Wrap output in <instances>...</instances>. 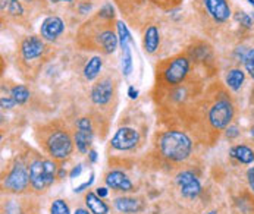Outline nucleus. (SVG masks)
Here are the masks:
<instances>
[{
  "mask_svg": "<svg viewBox=\"0 0 254 214\" xmlns=\"http://www.w3.org/2000/svg\"><path fill=\"white\" fill-rule=\"evenodd\" d=\"M244 78H246V75L241 69H232L226 75V84H228V87L231 90L238 91L241 88L243 82H244Z\"/></svg>",
  "mask_w": 254,
  "mask_h": 214,
  "instance_id": "412c9836",
  "label": "nucleus"
},
{
  "mask_svg": "<svg viewBox=\"0 0 254 214\" xmlns=\"http://www.w3.org/2000/svg\"><path fill=\"white\" fill-rule=\"evenodd\" d=\"M46 148L53 159L64 160L72 153L73 144L71 135L65 129H53L46 138Z\"/></svg>",
  "mask_w": 254,
  "mask_h": 214,
  "instance_id": "7ed1b4c3",
  "label": "nucleus"
},
{
  "mask_svg": "<svg viewBox=\"0 0 254 214\" xmlns=\"http://www.w3.org/2000/svg\"><path fill=\"white\" fill-rule=\"evenodd\" d=\"M160 43V36H159V30L156 25H150L144 33V40H143V46H144L145 53L153 54Z\"/></svg>",
  "mask_w": 254,
  "mask_h": 214,
  "instance_id": "f3484780",
  "label": "nucleus"
},
{
  "mask_svg": "<svg viewBox=\"0 0 254 214\" xmlns=\"http://www.w3.org/2000/svg\"><path fill=\"white\" fill-rule=\"evenodd\" d=\"M108 194H109L108 188H99V189H97V195H99L100 198H103V197H108Z\"/></svg>",
  "mask_w": 254,
  "mask_h": 214,
  "instance_id": "58836bf2",
  "label": "nucleus"
},
{
  "mask_svg": "<svg viewBox=\"0 0 254 214\" xmlns=\"http://www.w3.org/2000/svg\"><path fill=\"white\" fill-rule=\"evenodd\" d=\"M0 105L3 108H10V107H13L16 105V102L12 99V96H1V99H0Z\"/></svg>",
  "mask_w": 254,
  "mask_h": 214,
  "instance_id": "7c9ffc66",
  "label": "nucleus"
},
{
  "mask_svg": "<svg viewBox=\"0 0 254 214\" xmlns=\"http://www.w3.org/2000/svg\"><path fill=\"white\" fill-rule=\"evenodd\" d=\"M65 31V22L59 16H47L40 27V36L46 41H56Z\"/></svg>",
  "mask_w": 254,
  "mask_h": 214,
  "instance_id": "f8f14e48",
  "label": "nucleus"
},
{
  "mask_svg": "<svg viewBox=\"0 0 254 214\" xmlns=\"http://www.w3.org/2000/svg\"><path fill=\"white\" fill-rule=\"evenodd\" d=\"M88 157H90V161H91V163H96V161H97V153H96L94 150H90V151H88Z\"/></svg>",
  "mask_w": 254,
  "mask_h": 214,
  "instance_id": "4c0bfd02",
  "label": "nucleus"
},
{
  "mask_svg": "<svg viewBox=\"0 0 254 214\" xmlns=\"http://www.w3.org/2000/svg\"><path fill=\"white\" fill-rule=\"evenodd\" d=\"M115 207L121 212V213L134 214L141 212L143 204L140 200L135 198H128V197H122V198H116L115 200Z\"/></svg>",
  "mask_w": 254,
  "mask_h": 214,
  "instance_id": "dca6fc26",
  "label": "nucleus"
},
{
  "mask_svg": "<svg viewBox=\"0 0 254 214\" xmlns=\"http://www.w3.org/2000/svg\"><path fill=\"white\" fill-rule=\"evenodd\" d=\"M99 15L102 16V18H105V19H113V16H115V12H113V7H112V4L110 3H106L102 9H100V12H99Z\"/></svg>",
  "mask_w": 254,
  "mask_h": 214,
  "instance_id": "c85d7f7f",
  "label": "nucleus"
},
{
  "mask_svg": "<svg viewBox=\"0 0 254 214\" xmlns=\"http://www.w3.org/2000/svg\"><path fill=\"white\" fill-rule=\"evenodd\" d=\"M10 96L12 99L16 102V105H24L28 99H30V91L27 87L24 85H15L12 90H10Z\"/></svg>",
  "mask_w": 254,
  "mask_h": 214,
  "instance_id": "4be33fe9",
  "label": "nucleus"
},
{
  "mask_svg": "<svg viewBox=\"0 0 254 214\" xmlns=\"http://www.w3.org/2000/svg\"><path fill=\"white\" fill-rule=\"evenodd\" d=\"M140 141V135L134 128H121L116 131V134L112 138V147L119 151L132 150Z\"/></svg>",
  "mask_w": 254,
  "mask_h": 214,
  "instance_id": "1a4fd4ad",
  "label": "nucleus"
},
{
  "mask_svg": "<svg viewBox=\"0 0 254 214\" xmlns=\"http://www.w3.org/2000/svg\"><path fill=\"white\" fill-rule=\"evenodd\" d=\"M244 66H246L247 72L250 73V76L254 79V49H250L247 52V56L244 59Z\"/></svg>",
  "mask_w": 254,
  "mask_h": 214,
  "instance_id": "bb28decb",
  "label": "nucleus"
},
{
  "mask_svg": "<svg viewBox=\"0 0 254 214\" xmlns=\"http://www.w3.org/2000/svg\"><path fill=\"white\" fill-rule=\"evenodd\" d=\"M249 3H252V4L254 6V0H249Z\"/></svg>",
  "mask_w": 254,
  "mask_h": 214,
  "instance_id": "c03bdc74",
  "label": "nucleus"
},
{
  "mask_svg": "<svg viewBox=\"0 0 254 214\" xmlns=\"http://www.w3.org/2000/svg\"><path fill=\"white\" fill-rule=\"evenodd\" d=\"M9 1L10 0H1V12H4V9L9 6Z\"/></svg>",
  "mask_w": 254,
  "mask_h": 214,
  "instance_id": "a19ab883",
  "label": "nucleus"
},
{
  "mask_svg": "<svg viewBox=\"0 0 254 214\" xmlns=\"http://www.w3.org/2000/svg\"><path fill=\"white\" fill-rule=\"evenodd\" d=\"M253 19H254V13H253Z\"/></svg>",
  "mask_w": 254,
  "mask_h": 214,
  "instance_id": "de8ad7c7",
  "label": "nucleus"
},
{
  "mask_svg": "<svg viewBox=\"0 0 254 214\" xmlns=\"http://www.w3.org/2000/svg\"><path fill=\"white\" fill-rule=\"evenodd\" d=\"M190 72V60L185 56L174 57L163 69V81L169 85H178Z\"/></svg>",
  "mask_w": 254,
  "mask_h": 214,
  "instance_id": "39448f33",
  "label": "nucleus"
},
{
  "mask_svg": "<svg viewBox=\"0 0 254 214\" xmlns=\"http://www.w3.org/2000/svg\"><path fill=\"white\" fill-rule=\"evenodd\" d=\"M159 148H160V153L166 159L172 161H182L190 157L191 150H192V143L185 132L168 131L160 137Z\"/></svg>",
  "mask_w": 254,
  "mask_h": 214,
  "instance_id": "f257e3e1",
  "label": "nucleus"
},
{
  "mask_svg": "<svg viewBox=\"0 0 254 214\" xmlns=\"http://www.w3.org/2000/svg\"><path fill=\"white\" fill-rule=\"evenodd\" d=\"M102 66H103V60L100 56H94L88 60V63L85 65L84 68V76L85 79L88 81H93L99 76V73L102 71Z\"/></svg>",
  "mask_w": 254,
  "mask_h": 214,
  "instance_id": "aec40b11",
  "label": "nucleus"
},
{
  "mask_svg": "<svg viewBox=\"0 0 254 214\" xmlns=\"http://www.w3.org/2000/svg\"><path fill=\"white\" fill-rule=\"evenodd\" d=\"M93 182H94V175H91V176H90V180H87V182H84V183H82L81 186H78V188H75L73 191H75V192H81V191H84L85 188H90V185H91Z\"/></svg>",
  "mask_w": 254,
  "mask_h": 214,
  "instance_id": "72a5a7b5",
  "label": "nucleus"
},
{
  "mask_svg": "<svg viewBox=\"0 0 254 214\" xmlns=\"http://www.w3.org/2000/svg\"><path fill=\"white\" fill-rule=\"evenodd\" d=\"M46 50L43 38L37 36L27 37L21 43V56L25 62H34L36 59H40Z\"/></svg>",
  "mask_w": 254,
  "mask_h": 214,
  "instance_id": "9d476101",
  "label": "nucleus"
},
{
  "mask_svg": "<svg viewBox=\"0 0 254 214\" xmlns=\"http://www.w3.org/2000/svg\"><path fill=\"white\" fill-rule=\"evenodd\" d=\"M94 37H90L88 47L90 50H102L103 53L110 54L118 47V37L115 36L113 30L110 27H96V31L93 33Z\"/></svg>",
  "mask_w": 254,
  "mask_h": 214,
  "instance_id": "20e7f679",
  "label": "nucleus"
},
{
  "mask_svg": "<svg viewBox=\"0 0 254 214\" xmlns=\"http://www.w3.org/2000/svg\"><path fill=\"white\" fill-rule=\"evenodd\" d=\"M30 183V172H27L25 166L21 163H16L12 170L7 173V176L3 182V186L10 192H22Z\"/></svg>",
  "mask_w": 254,
  "mask_h": 214,
  "instance_id": "0eeeda50",
  "label": "nucleus"
},
{
  "mask_svg": "<svg viewBox=\"0 0 254 214\" xmlns=\"http://www.w3.org/2000/svg\"><path fill=\"white\" fill-rule=\"evenodd\" d=\"M247 179H249V185H250V188L253 189L254 192V166L252 169H249V172H247Z\"/></svg>",
  "mask_w": 254,
  "mask_h": 214,
  "instance_id": "c9c22d12",
  "label": "nucleus"
},
{
  "mask_svg": "<svg viewBox=\"0 0 254 214\" xmlns=\"http://www.w3.org/2000/svg\"><path fill=\"white\" fill-rule=\"evenodd\" d=\"M58 176V166L52 160H34L30 164V185L34 191H44Z\"/></svg>",
  "mask_w": 254,
  "mask_h": 214,
  "instance_id": "f03ea898",
  "label": "nucleus"
},
{
  "mask_svg": "<svg viewBox=\"0 0 254 214\" xmlns=\"http://www.w3.org/2000/svg\"><path fill=\"white\" fill-rule=\"evenodd\" d=\"M73 214H90V213H88L87 210H84V209H78V210H76Z\"/></svg>",
  "mask_w": 254,
  "mask_h": 214,
  "instance_id": "79ce46f5",
  "label": "nucleus"
},
{
  "mask_svg": "<svg viewBox=\"0 0 254 214\" xmlns=\"http://www.w3.org/2000/svg\"><path fill=\"white\" fill-rule=\"evenodd\" d=\"M207 13L216 21V22H225L231 16V7L226 0H204Z\"/></svg>",
  "mask_w": 254,
  "mask_h": 214,
  "instance_id": "4468645a",
  "label": "nucleus"
},
{
  "mask_svg": "<svg viewBox=\"0 0 254 214\" xmlns=\"http://www.w3.org/2000/svg\"><path fill=\"white\" fill-rule=\"evenodd\" d=\"M50 1H53V3H59V1H72V0H50Z\"/></svg>",
  "mask_w": 254,
  "mask_h": 214,
  "instance_id": "37998d69",
  "label": "nucleus"
},
{
  "mask_svg": "<svg viewBox=\"0 0 254 214\" xmlns=\"http://www.w3.org/2000/svg\"><path fill=\"white\" fill-rule=\"evenodd\" d=\"M252 135H253V137H254V128H253V129H252Z\"/></svg>",
  "mask_w": 254,
  "mask_h": 214,
  "instance_id": "49530a36",
  "label": "nucleus"
},
{
  "mask_svg": "<svg viewBox=\"0 0 254 214\" xmlns=\"http://www.w3.org/2000/svg\"><path fill=\"white\" fill-rule=\"evenodd\" d=\"M122 71L125 76H129V73L132 72V54L129 44L122 49Z\"/></svg>",
  "mask_w": 254,
  "mask_h": 214,
  "instance_id": "b1692460",
  "label": "nucleus"
},
{
  "mask_svg": "<svg viewBox=\"0 0 254 214\" xmlns=\"http://www.w3.org/2000/svg\"><path fill=\"white\" fill-rule=\"evenodd\" d=\"M76 134H75V145L79 153H87L91 141H93V126L88 117H81L76 122Z\"/></svg>",
  "mask_w": 254,
  "mask_h": 214,
  "instance_id": "9b49d317",
  "label": "nucleus"
},
{
  "mask_svg": "<svg viewBox=\"0 0 254 214\" xmlns=\"http://www.w3.org/2000/svg\"><path fill=\"white\" fill-rule=\"evenodd\" d=\"M113 82L110 79H103L97 82L91 90V102L97 106L108 105L113 97Z\"/></svg>",
  "mask_w": 254,
  "mask_h": 214,
  "instance_id": "ddd939ff",
  "label": "nucleus"
},
{
  "mask_svg": "<svg viewBox=\"0 0 254 214\" xmlns=\"http://www.w3.org/2000/svg\"><path fill=\"white\" fill-rule=\"evenodd\" d=\"M151 1H154L157 6H160L163 9H172L180 3V0H151Z\"/></svg>",
  "mask_w": 254,
  "mask_h": 214,
  "instance_id": "c756f323",
  "label": "nucleus"
},
{
  "mask_svg": "<svg viewBox=\"0 0 254 214\" xmlns=\"http://www.w3.org/2000/svg\"><path fill=\"white\" fill-rule=\"evenodd\" d=\"M234 117V107L228 100H218L209 110V122L215 129H225Z\"/></svg>",
  "mask_w": 254,
  "mask_h": 214,
  "instance_id": "423d86ee",
  "label": "nucleus"
},
{
  "mask_svg": "<svg viewBox=\"0 0 254 214\" xmlns=\"http://www.w3.org/2000/svg\"><path fill=\"white\" fill-rule=\"evenodd\" d=\"M238 134H240V131H238L237 126H229L226 129V137L228 138H235V137H238Z\"/></svg>",
  "mask_w": 254,
  "mask_h": 214,
  "instance_id": "473e14b6",
  "label": "nucleus"
},
{
  "mask_svg": "<svg viewBox=\"0 0 254 214\" xmlns=\"http://www.w3.org/2000/svg\"><path fill=\"white\" fill-rule=\"evenodd\" d=\"M85 204L88 207V210L93 214H108L109 213V207L105 201H102V198L94 194V192H88L85 195Z\"/></svg>",
  "mask_w": 254,
  "mask_h": 214,
  "instance_id": "a211bd4d",
  "label": "nucleus"
},
{
  "mask_svg": "<svg viewBox=\"0 0 254 214\" xmlns=\"http://www.w3.org/2000/svg\"><path fill=\"white\" fill-rule=\"evenodd\" d=\"M81 172H82V164H78L76 167H73L72 170H71V173H69V178H78L79 175H81Z\"/></svg>",
  "mask_w": 254,
  "mask_h": 214,
  "instance_id": "f704fd0d",
  "label": "nucleus"
},
{
  "mask_svg": "<svg viewBox=\"0 0 254 214\" xmlns=\"http://www.w3.org/2000/svg\"><path fill=\"white\" fill-rule=\"evenodd\" d=\"M7 12H9L10 16H21L24 13L22 3L19 0H10L9 6H7Z\"/></svg>",
  "mask_w": 254,
  "mask_h": 214,
  "instance_id": "a878e982",
  "label": "nucleus"
},
{
  "mask_svg": "<svg viewBox=\"0 0 254 214\" xmlns=\"http://www.w3.org/2000/svg\"><path fill=\"white\" fill-rule=\"evenodd\" d=\"M177 183L181 189L182 197L188 198V200H194L200 195L201 192V185L197 176L190 172V170H184L181 173H178L177 176Z\"/></svg>",
  "mask_w": 254,
  "mask_h": 214,
  "instance_id": "6e6552de",
  "label": "nucleus"
},
{
  "mask_svg": "<svg viewBox=\"0 0 254 214\" xmlns=\"http://www.w3.org/2000/svg\"><path fill=\"white\" fill-rule=\"evenodd\" d=\"M106 185L115 189V191H121V192H129L132 191V182L128 179V176L124 173V172H119V170H112L106 175Z\"/></svg>",
  "mask_w": 254,
  "mask_h": 214,
  "instance_id": "2eb2a0df",
  "label": "nucleus"
},
{
  "mask_svg": "<svg viewBox=\"0 0 254 214\" xmlns=\"http://www.w3.org/2000/svg\"><path fill=\"white\" fill-rule=\"evenodd\" d=\"M50 213L52 214H71L69 213V207L64 200H56L53 201L52 207H50Z\"/></svg>",
  "mask_w": 254,
  "mask_h": 214,
  "instance_id": "393cba45",
  "label": "nucleus"
},
{
  "mask_svg": "<svg viewBox=\"0 0 254 214\" xmlns=\"http://www.w3.org/2000/svg\"><path fill=\"white\" fill-rule=\"evenodd\" d=\"M231 156L243 164H252L254 161V151L247 145H237L231 150Z\"/></svg>",
  "mask_w": 254,
  "mask_h": 214,
  "instance_id": "6ab92c4d",
  "label": "nucleus"
},
{
  "mask_svg": "<svg viewBox=\"0 0 254 214\" xmlns=\"http://www.w3.org/2000/svg\"><path fill=\"white\" fill-rule=\"evenodd\" d=\"M128 96H129V99L135 100V99L138 97V90H135L134 87H129V88H128Z\"/></svg>",
  "mask_w": 254,
  "mask_h": 214,
  "instance_id": "e433bc0d",
  "label": "nucleus"
},
{
  "mask_svg": "<svg viewBox=\"0 0 254 214\" xmlns=\"http://www.w3.org/2000/svg\"><path fill=\"white\" fill-rule=\"evenodd\" d=\"M6 213L7 214H21V210L18 207V204L15 201H9L6 206Z\"/></svg>",
  "mask_w": 254,
  "mask_h": 214,
  "instance_id": "2f4dec72",
  "label": "nucleus"
},
{
  "mask_svg": "<svg viewBox=\"0 0 254 214\" xmlns=\"http://www.w3.org/2000/svg\"><path fill=\"white\" fill-rule=\"evenodd\" d=\"M235 18H237V21H238L243 27H246V28H252V25H253V19H252V16H250V15H247V13H244V12H238V13L235 15Z\"/></svg>",
  "mask_w": 254,
  "mask_h": 214,
  "instance_id": "cd10ccee",
  "label": "nucleus"
},
{
  "mask_svg": "<svg viewBox=\"0 0 254 214\" xmlns=\"http://www.w3.org/2000/svg\"><path fill=\"white\" fill-rule=\"evenodd\" d=\"M207 214H218L216 212H210V213H207Z\"/></svg>",
  "mask_w": 254,
  "mask_h": 214,
  "instance_id": "a18cd8bd",
  "label": "nucleus"
},
{
  "mask_svg": "<svg viewBox=\"0 0 254 214\" xmlns=\"http://www.w3.org/2000/svg\"><path fill=\"white\" fill-rule=\"evenodd\" d=\"M116 28H118V38H119L121 49H124L125 46H128L132 41V38H131V34H129V31H128V28H127L124 21H118L116 22Z\"/></svg>",
  "mask_w": 254,
  "mask_h": 214,
  "instance_id": "5701e85b",
  "label": "nucleus"
},
{
  "mask_svg": "<svg viewBox=\"0 0 254 214\" xmlns=\"http://www.w3.org/2000/svg\"><path fill=\"white\" fill-rule=\"evenodd\" d=\"M90 9H91V4H88V3H85V4H82V6H79V12H81V13H88V12H90Z\"/></svg>",
  "mask_w": 254,
  "mask_h": 214,
  "instance_id": "ea45409f",
  "label": "nucleus"
}]
</instances>
